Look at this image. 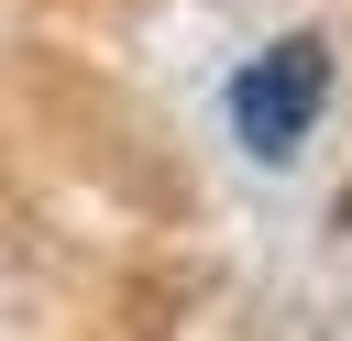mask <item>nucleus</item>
Instances as JSON below:
<instances>
[{
    "mask_svg": "<svg viewBox=\"0 0 352 341\" xmlns=\"http://www.w3.org/2000/svg\"><path fill=\"white\" fill-rule=\"evenodd\" d=\"M319 110H330V33L319 22H297V33H275L264 55L231 66V132H242V154L286 165L319 132Z\"/></svg>",
    "mask_w": 352,
    "mask_h": 341,
    "instance_id": "1",
    "label": "nucleus"
}]
</instances>
